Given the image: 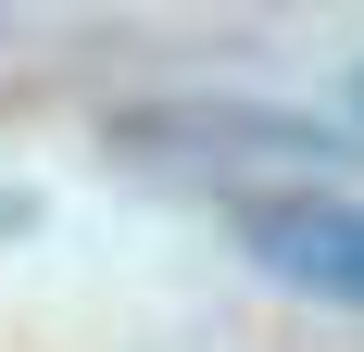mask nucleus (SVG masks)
Segmentation results:
<instances>
[{"mask_svg":"<svg viewBox=\"0 0 364 352\" xmlns=\"http://www.w3.org/2000/svg\"><path fill=\"white\" fill-rule=\"evenodd\" d=\"M252 264L314 289V302H364V202H252Z\"/></svg>","mask_w":364,"mask_h":352,"instance_id":"obj_1","label":"nucleus"}]
</instances>
